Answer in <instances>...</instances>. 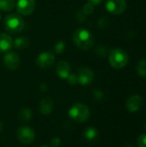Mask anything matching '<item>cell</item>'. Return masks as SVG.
Wrapping results in <instances>:
<instances>
[{
  "label": "cell",
  "mask_w": 146,
  "mask_h": 147,
  "mask_svg": "<svg viewBox=\"0 0 146 147\" xmlns=\"http://www.w3.org/2000/svg\"><path fill=\"white\" fill-rule=\"evenodd\" d=\"M145 129L146 130V123H145Z\"/></svg>",
  "instance_id": "f546056e"
},
{
  "label": "cell",
  "mask_w": 146,
  "mask_h": 147,
  "mask_svg": "<svg viewBox=\"0 0 146 147\" xmlns=\"http://www.w3.org/2000/svg\"><path fill=\"white\" fill-rule=\"evenodd\" d=\"M137 71L142 78H146V59H140L137 65Z\"/></svg>",
  "instance_id": "d6986e66"
},
{
  "label": "cell",
  "mask_w": 146,
  "mask_h": 147,
  "mask_svg": "<svg viewBox=\"0 0 146 147\" xmlns=\"http://www.w3.org/2000/svg\"><path fill=\"white\" fill-rule=\"evenodd\" d=\"M40 147H49V146H40Z\"/></svg>",
  "instance_id": "f1b7e54d"
},
{
  "label": "cell",
  "mask_w": 146,
  "mask_h": 147,
  "mask_svg": "<svg viewBox=\"0 0 146 147\" xmlns=\"http://www.w3.org/2000/svg\"><path fill=\"white\" fill-rule=\"evenodd\" d=\"M88 1H89V3H91V4H93V5L95 6V5L100 4V3H102V0H88Z\"/></svg>",
  "instance_id": "484cf974"
},
{
  "label": "cell",
  "mask_w": 146,
  "mask_h": 147,
  "mask_svg": "<svg viewBox=\"0 0 146 147\" xmlns=\"http://www.w3.org/2000/svg\"><path fill=\"white\" fill-rule=\"evenodd\" d=\"M94 11V5L88 3L84 5L83 7V12L86 14V15H89V14H92V12Z\"/></svg>",
  "instance_id": "7402d4cb"
},
{
  "label": "cell",
  "mask_w": 146,
  "mask_h": 147,
  "mask_svg": "<svg viewBox=\"0 0 146 147\" xmlns=\"http://www.w3.org/2000/svg\"><path fill=\"white\" fill-rule=\"evenodd\" d=\"M51 146L52 147H59L60 146V140L59 138H53L51 140Z\"/></svg>",
  "instance_id": "cb8c5ba5"
},
{
  "label": "cell",
  "mask_w": 146,
  "mask_h": 147,
  "mask_svg": "<svg viewBox=\"0 0 146 147\" xmlns=\"http://www.w3.org/2000/svg\"><path fill=\"white\" fill-rule=\"evenodd\" d=\"M95 96H96V98L97 100H101V99H102L103 94H102V92L100 91V90H96V91H95Z\"/></svg>",
  "instance_id": "d4e9b609"
},
{
  "label": "cell",
  "mask_w": 146,
  "mask_h": 147,
  "mask_svg": "<svg viewBox=\"0 0 146 147\" xmlns=\"http://www.w3.org/2000/svg\"><path fill=\"white\" fill-rule=\"evenodd\" d=\"M105 6L109 13L120 15L126 9V0H106Z\"/></svg>",
  "instance_id": "8992f818"
},
{
  "label": "cell",
  "mask_w": 146,
  "mask_h": 147,
  "mask_svg": "<svg viewBox=\"0 0 146 147\" xmlns=\"http://www.w3.org/2000/svg\"><path fill=\"white\" fill-rule=\"evenodd\" d=\"M13 39L10 35L5 33L0 34V51L7 52L10 50L13 47Z\"/></svg>",
  "instance_id": "4fadbf2b"
},
{
  "label": "cell",
  "mask_w": 146,
  "mask_h": 147,
  "mask_svg": "<svg viewBox=\"0 0 146 147\" xmlns=\"http://www.w3.org/2000/svg\"><path fill=\"white\" fill-rule=\"evenodd\" d=\"M83 134H84V137L88 140H96L97 138L98 132H97V130L95 127H88V128L85 129Z\"/></svg>",
  "instance_id": "ac0fdd59"
},
{
  "label": "cell",
  "mask_w": 146,
  "mask_h": 147,
  "mask_svg": "<svg viewBox=\"0 0 146 147\" xmlns=\"http://www.w3.org/2000/svg\"><path fill=\"white\" fill-rule=\"evenodd\" d=\"M66 79L68 80V83H69L70 84H71V85H74V84H76L77 83H78V82H77V77L76 75H74V74H70Z\"/></svg>",
  "instance_id": "603a6c76"
},
{
  "label": "cell",
  "mask_w": 146,
  "mask_h": 147,
  "mask_svg": "<svg viewBox=\"0 0 146 147\" xmlns=\"http://www.w3.org/2000/svg\"><path fill=\"white\" fill-rule=\"evenodd\" d=\"M35 0H18L16 3L17 12L22 16H29L35 9Z\"/></svg>",
  "instance_id": "ba28073f"
},
{
  "label": "cell",
  "mask_w": 146,
  "mask_h": 147,
  "mask_svg": "<svg viewBox=\"0 0 146 147\" xmlns=\"http://www.w3.org/2000/svg\"><path fill=\"white\" fill-rule=\"evenodd\" d=\"M143 105V98L139 95L131 96L126 102V109L130 113H135L140 109Z\"/></svg>",
  "instance_id": "8fae6325"
},
{
  "label": "cell",
  "mask_w": 146,
  "mask_h": 147,
  "mask_svg": "<svg viewBox=\"0 0 146 147\" xmlns=\"http://www.w3.org/2000/svg\"><path fill=\"white\" fill-rule=\"evenodd\" d=\"M137 146L138 147H146V134L139 136L137 140Z\"/></svg>",
  "instance_id": "ffe728a7"
},
{
  "label": "cell",
  "mask_w": 146,
  "mask_h": 147,
  "mask_svg": "<svg viewBox=\"0 0 146 147\" xmlns=\"http://www.w3.org/2000/svg\"><path fill=\"white\" fill-rule=\"evenodd\" d=\"M69 116L75 121L84 122L90 116L89 107L83 103H76L69 109Z\"/></svg>",
  "instance_id": "277c9868"
},
{
  "label": "cell",
  "mask_w": 146,
  "mask_h": 147,
  "mask_svg": "<svg viewBox=\"0 0 146 147\" xmlns=\"http://www.w3.org/2000/svg\"><path fill=\"white\" fill-rule=\"evenodd\" d=\"M2 130V123L0 122V131Z\"/></svg>",
  "instance_id": "83f0119b"
},
{
  "label": "cell",
  "mask_w": 146,
  "mask_h": 147,
  "mask_svg": "<svg viewBox=\"0 0 146 147\" xmlns=\"http://www.w3.org/2000/svg\"><path fill=\"white\" fill-rule=\"evenodd\" d=\"M125 147H134V146H133V145H130V144H128V145H126Z\"/></svg>",
  "instance_id": "4316f807"
},
{
  "label": "cell",
  "mask_w": 146,
  "mask_h": 147,
  "mask_svg": "<svg viewBox=\"0 0 146 147\" xmlns=\"http://www.w3.org/2000/svg\"><path fill=\"white\" fill-rule=\"evenodd\" d=\"M16 0H0V9L3 11H10L16 7Z\"/></svg>",
  "instance_id": "2e32d148"
},
{
  "label": "cell",
  "mask_w": 146,
  "mask_h": 147,
  "mask_svg": "<svg viewBox=\"0 0 146 147\" xmlns=\"http://www.w3.org/2000/svg\"><path fill=\"white\" fill-rule=\"evenodd\" d=\"M21 63V59L17 53L9 52L6 53L3 57V64L5 67L9 70H16Z\"/></svg>",
  "instance_id": "30bf717a"
},
{
  "label": "cell",
  "mask_w": 146,
  "mask_h": 147,
  "mask_svg": "<svg viewBox=\"0 0 146 147\" xmlns=\"http://www.w3.org/2000/svg\"><path fill=\"white\" fill-rule=\"evenodd\" d=\"M16 136L22 144L28 145L34 141L35 138V134L28 127H21L16 132Z\"/></svg>",
  "instance_id": "9c48e42d"
},
{
  "label": "cell",
  "mask_w": 146,
  "mask_h": 147,
  "mask_svg": "<svg viewBox=\"0 0 146 147\" xmlns=\"http://www.w3.org/2000/svg\"><path fill=\"white\" fill-rule=\"evenodd\" d=\"M56 72L58 76L62 79H66L71 74V65L65 60H61L57 63Z\"/></svg>",
  "instance_id": "7c38bea8"
},
{
  "label": "cell",
  "mask_w": 146,
  "mask_h": 147,
  "mask_svg": "<svg viewBox=\"0 0 146 147\" xmlns=\"http://www.w3.org/2000/svg\"><path fill=\"white\" fill-rule=\"evenodd\" d=\"M5 30L9 34H18L24 28V20L19 14H9L3 21Z\"/></svg>",
  "instance_id": "7a4b0ae2"
},
{
  "label": "cell",
  "mask_w": 146,
  "mask_h": 147,
  "mask_svg": "<svg viewBox=\"0 0 146 147\" xmlns=\"http://www.w3.org/2000/svg\"><path fill=\"white\" fill-rule=\"evenodd\" d=\"M55 52L59 54L62 53L64 51H65V44L63 42V41H59L58 43H56L55 47Z\"/></svg>",
  "instance_id": "44dd1931"
},
{
  "label": "cell",
  "mask_w": 146,
  "mask_h": 147,
  "mask_svg": "<svg viewBox=\"0 0 146 147\" xmlns=\"http://www.w3.org/2000/svg\"><path fill=\"white\" fill-rule=\"evenodd\" d=\"M77 77V82L81 85H89L94 81L95 74L90 68L83 66L78 70Z\"/></svg>",
  "instance_id": "52a82bcc"
},
{
  "label": "cell",
  "mask_w": 146,
  "mask_h": 147,
  "mask_svg": "<svg viewBox=\"0 0 146 147\" xmlns=\"http://www.w3.org/2000/svg\"><path fill=\"white\" fill-rule=\"evenodd\" d=\"M74 44L82 50H89L94 46L95 39L93 34L86 28H79L72 34Z\"/></svg>",
  "instance_id": "6da1fadb"
},
{
  "label": "cell",
  "mask_w": 146,
  "mask_h": 147,
  "mask_svg": "<svg viewBox=\"0 0 146 147\" xmlns=\"http://www.w3.org/2000/svg\"><path fill=\"white\" fill-rule=\"evenodd\" d=\"M13 46H14L16 49H18V50L26 49V48L29 46V40H28V38L24 37V36L17 37V38L14 40Z\"/></svg>",
  "instance_id": "9a60e30c"
},
{
  "label": "cell",
  "mask_w": 146,
  "mask_h": 147,
  "mask_svg": "<svg viewBox=\"0 0 146 147\" xmlns=\"http://www.w3.org/2000/svg\"><path fill=\"white\" fill-rule=\"evenodd\" d=\"M54 62H55V55L50 51H46L40 53L36 59V65H38V67L44 70L52 67Z\"/></svg>",
  "instance_id": "5b68a950"
},
{
  "label": "cell",
  "mask_w": 146,
  "mask_h": 147,
  "mask_svg": "<svg viewBox=\"0 0 146 147\" xmlns=\"http://www.w3.org/2000/svg\"><path fill=\"white\" fill-rule=\"evenodd\" d=\"M18 116H19V119H20L22 121H23V122H28V121H29L31 120V118H32V112H31L30 109L24 108V109H22L20 110Z\"/></svg>",
  "instance_id": "e0dca14e"
},
{
  "label": "cell",
  "mask_w": 146,
  "mask_h": 147,
  "mask_svg": "<svg viewBox=\"0 0 146 147\" xmlns=\"http://www.w3.org/2000/svg\"><path fill=\"white\" fill-rule=\"evenodd\" d=\"M53 110V102L50 97H44L40 103V111L45 115H50Z\"/></svg>",
  "instance_id": "5bb4252c"
},
{
  "label": "cell",
  "mask_w": 146,
  "mask_h": 147,
  "mask_svg": "<svg viewBox=\"0 0 146 147\" xmlns=\"http://www.w3.org/2000/svg\"><path fill=\"white\" fill-rule=\"evenodd\" d=\"M129 60L128 54L122 48H114L110 51L108 61L112 67L115 69H121L125 67Z\"/></svg>",
  "instance_id": "3957f363"
},
{
  "label": "cell",
  "mask_w": 146,
  "mask_h": 147,
  "mask_svg": "<svg viewBox=\"0 0 146 147\" xmlns=\"http://www.w3.org/2000/svg\"><path fill=\"white\" fill-rule=\"evenodd\" d=\"M0 20H1V15H0Z\"/></svg>",
  "instance_id": "4dcf8cb0"
}]
</instances>
